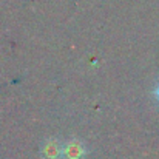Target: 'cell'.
Listing matches in <instances>:
<instances>
[{
    "mask_svg": "<svg viewBox=\"0 0 159 159\" xmlns=\"http://www.w3.org/2000/svg\"><path fill=\"white\" fill-rule=\"evenodd\" d=\"M85 155V148L82 145V142L79 141H71L66 145L62 147V159H80Z\"/></svg>",
    "mask_w": 159,
    "mask_h": 159,
    "instance_id": "cell-1",
    "label": "cell"
},
{
    "mask_svg": "<svg viewBox=\"0 0 159 159\" xmlns=\"http://www.w3.org/2000/svg\"><path fill=\"white\" fill-rule=\"evenodd\" d=\"M60 155H62V145L59 144V141L51 139L42 145V158L43 159H60Z\"/></svg>",
    "mask_w": 159,
    "mask_h": 159,
    "instance_id": "cell-2",
    "label": "cell"
},
{
    "mask_svg": "<svg viewBox=\"0 0 159 159\" xmlns=\"http://www.w3.org/2000/svg\"><path fill=\"white\" fill-rule=\"evenodd\" d=\"M155 93H156V98H158V101H159V85H158V88H156V91H155Z\"/></svg>",
    "mask_w": 159,
    "mask_h": 159,
    "instance_id": "cell-3",
    "label": "cell"
}]
</instances>
